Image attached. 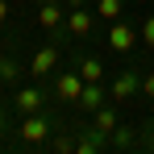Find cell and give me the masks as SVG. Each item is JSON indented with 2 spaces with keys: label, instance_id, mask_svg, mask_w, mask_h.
Segmentation results:
<instances>
[{
  "label": "cell",
  "instance_id": "cell-2",
  "mask_svg": "<svg viewBox=\"0 0 154 154\" xmlns=\"http://www.w3.org/2000/svg\"><path fill=\"white\" fill-rule=\"evenodd\" d=\"M137 42H142V33L129 25L125 17L108 25V50H112V54H133V46H137Z\"/></svg>",
  "mask_w": 154,
  "mask_h": 154
},
{
  "label": "cell",
  "instance_id": "cell-1",
  "mask_svg": "<svg viewBox=\"0 0 154 154\" xmlns=\"http://www.w3.org/2000/svg\"><path fill=\"white\" fill-rule=\"evenodd\" d=\"M50 129H54V117H42V112H25V117H21V125H17V133H21V142H25V146H46Z\"/></svg>",
  "mask_w": 154,
  "mask_h": 154
},
{
  "label": "cell",
  "instance_id": "cell-7",
  "mask_svg": "<svg viewBox=\"0 0 154 154\" xmlns=\"http://www.w3.org/2000/svg\"><path fill=\"white\" fill-rule=\"evenodd\" d=\"M38 21H42V29H50L54 38H63V29H67V4H42Z\"/></svg>",
  "mask_w": 154,
  "mask_h": 154
},
{
  "label": "cell",
  "instance_id": "cell-19",
  "mask_svg": "<svg viewBox=\"0 0 154 154\" xmlns=\"http://www.w3.org/2000/svg\"><path fill=\"white\" fill-rule=\"evenodd\" d=\"M8 17H13V4H8V0H0V25H4Z\"/></svg>",
  "mask_w": 154,
  "mask_h": 154
},
{
  "label": "cell",
  "instance_id": "cell-17",
  "mask_svg": "<svg viewBox=\"0 0 154 154\" xmlns=\"http://www.w3.org/2000/svg\"><path fill=\"white\" fill-rule=\"evenodd\" d=\"M142 146L154 150V121H146V133H142Z\"/></svg>",
  "mask_w": 154,
  "mask_h": 154
},
{
  "label": "cell",
  "instance_id": "cell-11",
  "mask_svg": "<svg viewBox=\"0 0 154 154\" xmlns=\"http://www.w3.org/2000/svg\"><path fill=\"white\" fill-rule=\"evenodd\" d=\"M21 75H25V67L17 63V54L4 50V54H0V79H4V88H17V83H21Z\"/></svg>",
  "mask_w": 154,
  "mask_h": 154
},
{
  "label": "cell",
  "instance_id": "cell-21",
  "mask_svg": "<svg viewBox=\"0 0 154 154\" xmlns=\"http://www.w3.org/2000/svg\"><path fill=\"white\" fill-rule=\"evenodd\" d=\"M63 4H67V8H83V0H63Z\"/></svg>",
  "mask_w": 154,
  "mask_h": 154
},
{
  "label": "cell",
  "instance_id": "cell-14",
  "mask_svg": "<svg viewBox=\"0 0 154 154\" xmlns=\"http://www.w3.org/2000/svg\"><path fill=\"white\" fill-rule=\"evenodd\" d=\"M125 13V0H96V17L100 21H121Z\"/></svg>",
  "mask_w": 154,
  "mask_h": 154
},
{
  "label": "cell",
  "instance_id": "cell-3",
  "mask_svg": "<svg viewBox=\"0 0 154 154\" xmlns=\"http://www.w3.org/2000/svg\"><path fill=\"white\" fill-rule=\"evenodd\" d=\"M46 108V92L38 88V83H21V88H13V112H42Z\"/></svg>",
  "mask_w": 154,
  "mask_h": 154
},
{
  "label": "cell",
  "instance_id": "cell-4",
  "mask_svg": "<svg viewBox=\"0 0 154 154\" xmlns=\"http://www.w3.org/2000/svg\"><path fill=\"white\" fill-rule=\"evenodd\" d=\"M58 63H63V50H58V46H42V50L29 58V75H33V79H46V75L58 71Z\"/></svg>",
  "mask_w": 154,
  "mask_h": 154
},
{
  "label": "cell",
  "instance_id": "cell-5",
  "mask_svg": "<svg viewBox=\"0 0 154 154\" xmlns=\"http://www.w3.org/2000/svg\"><path fill=\"white\" fill-rule=\"evenodd\" d=\"M142 92V75L129 67V71H121V75L112 79V88H108V96H112V104H121V100H133Z\"/></svg>",
  "mask_w": 154,
  "mask_h": 154
},
{
  "label": "cell",
  "instance_id": "cell-9",
  "mask_svg": "<svg viewBox=\"0 0 154 154\" xmlns=\"http://www.w3.org/2000/svg\"><path fill=\"white\" fill-rule=\"evenodd\" d=\"M96 21H100V17L88 13V8H67V33H75V38H88Z\"/></svg>",
  "mask_w": 154,
  "mask_h": 154
},
{
  "label": "cell",
  "instance_id": "cell-15",
  "mask_svg": "<svg viewBox=\"0 0 154 154\" xmlns=\"http://www.w3.org/2000/svg\"><path fill=\"white\" fill-rule=\"evenodd\" d=\"M50 150H58V154H71V150H75V133H58V137L50 142Z\"/></svg>",
  "mask_w": 154,
  "mask_h": 154
},
{
  "label": "cell",
  "instance_id": "cell-8",
  "mask_svg": "<svg viewBox=\"0 0 154 154\" xmlns=\"http://www.w3.org/2000/svg\"><path fill=\"white\" fill-rule=\"evenodd\" d=\"M79 92H83V75H79L75 67L54 79V96H58V100H79Z\"/></svg>",
  "mask_w": 154,
  "mask_h": 154
},
{
  "label": "cell",
  "instance_id": "cell-6",
  "mask_svg": "<svg viewBox=\"0 0 154 154\" xmlns=\"http://www.w3.org/2000/svg\"><path fill=\"white\" fill-rule=\"evenodd\" d=\"M75 150H79V154H100V150H108V133H100L96 125H79Z\"/></svg>",
  "mask_w": 154,
  "mask_h": 154
},
{
  "label": "cell",
  "instance_id": "cell-16",
  "mask_svg": "<svg viewBox=\"0 0 154 154\" xmlns=\"http://www.w3.org/2000/svg\"><path fill=\"white\" fill-rule=\"evenodd\" d=\"M137 33H142V46H146V50H154V13L142 21V29H137Z\"/></svg>",
  "mask_w": 154,
  "mask_h": 154
},
{
  "label": "cell",
  "instance_id": "cell-18",
  "mask_svg": "<svg viewBox=\"0 0 154 154\" xmlns=\"http://www.w3.org/2000/svg\"><path fill=\"white\" fill-rule=\"evenodd\" d=\"M142 92H146V100H154V71L142 75Z\"/></svg>",
  "mask_w": 154,
  "mask_h": 154
},
{
  "label": "cell",
  "instance_id": "cell-22",
  "mask_svg": "<svg viewBox=\"0 0 154 154\" xmlns=\"http://www.w3.org/2000/svg\"><path fill=\"white\" fill-rule=\"evenodd\" d=\"M38 4H63V0H38Z\"/></svg>",
  "mask_w": 154,
  "mask_h": 154
},
{
  "label": "cell",
  "instance_id": "cell-12",
  "mask_svg": "<svg viewBox=\"0 0 154 154\" xmlns=\"http://www.w3.org/2000/svg\"><path fill=\"white\" fill-rule=\"evenodd\" d=\"M75 71L83 75V83H104V63L92 58V54H79V58H75Z\"/></svg>",
  "mask_w": 154,
  "mask_h": 154
},
{
  "label": "cell",
  "instance_id": "cell-10",
  "mask_svg": "<svg viewBox=\"0 0 154 154\" xmlns=\"http://www.w3.org/2000/svg\"><path fill=\"white\" fill-rule=\"evenodd\" d=\"M79 112H96L100 104H108V88L104 83H83V92H79Z\"/></svg>",
  "mask_w": 154,
  "mask_h": 154
},
{
  "label": "cell",
  "instance_id": "cell-20",
  "mask_svg": "<svg viewBox=\"0 0 154 154\" xmlns=\"http://www.w3.org/2000/svg\"><path fill=\"white\" fill-rule=\"evenodd\" d=\"M8 129V104H0V133Z\"/></svg>",
  "mask_w": 154,
  "mask_h": 154
},
{
  "label": "cell",
  "instance_id": "cell-13",
  "mask_svg": "<svg viewBox=\"0 0 154 154\" xmlns=\"http://www.w3.org/2000/svg\"><path fill=\"white\" fill-rule=\"evenodd\" d=\"M92 125L100 129V133H112V129L121 125V117H117V108H112V104H100V108L92 112Z\"/></svg>",
  "mask_w": 154,
  "mask_h": 154
},
{
  "label": "cell",
  "instance_id": "cell-23",
  "mask_svg": "<svg viewBox=\"0 0 154 154\" xmlns=\"http://www.w3.org/2000/svg\"><path fill=\"white\" fill-rule=\"evenodd\" d=\"M0 88H4V79H0Z\"/></svg>",
  "mask_w": 154,
  "mask_h": 154
}]
</instances>
